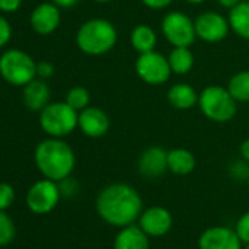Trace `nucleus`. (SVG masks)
<instances>
[{
	"label": "nucleus",
	"mask_w": 249,
	"mask_h": 249,
	"mask_svg": "<svg viewBox=\"0 0 249 249\" xmlns=\"http://www.w3.org/2000/svg\"><path fill=\"white\" fill-rule=\"evenodd\" d=\"M95 208L107 224L126 227L140 218L142 198L134 186L117 182L101 189L95 201Z\"/></svg>",
	"instance_id": "1"
},
{
	"label": "nucleus",
	"mask_w": 249,
	"mask_h": 249,
	"mask_svg": "<svg viewBox=\"0 0 249 249\" xmlns=\"http://www.w3.org/2000/svg\"><path fill=\"white\" fill-rule=\"evenodd\" d=\"M199 94L196 89L185 82L175 84L167 91V101L176 110H189L198 104Z\"/></svg>",
	"instance_id": "18"
},
{
	"label": "nucleus",
	"mask_w": 249,
	"mask_h": 249,
	"mask_svg": "<svg viewBox=\"0 0 249 249\" xmlns=\"http://www.w3.org/2000/svg\"><path fill=\"white\" fill-rule=\"evenodd\" d=\"M22 5V0H0V12L12 14L17 12Z\"/></svg>",
	"instance_id": "30"
},
{
	"label": "nucleus",
	"mask_w": 249,
	"mask_h": 249,
	"mask_svg": "<svg viewBox=\"0 0 249 249\" xmlns=\"http://www.w3.org/2000/svg\"><path fill=\"white\" fill-rule=\"evenodd\" d=\"M94 2H97V3H110L111 0H94Z\"/></svg>",
	"instance_id": "36"
},
{
	"label": "nucleus",
	"mask_w": 249,
	"mask_h": 249,
	"mask_svg": "<svg viewBox=\"0 0 249 249\" xmlns=\"http://www.w3.org/2000/svg\"><path fill=\"white\" fill-rule=\"evenodd\" d=\"M161 33L173 47H191L196 40L195 22L179 11L164 15L161 19Z\"/></svg>",
	"instance_id": "7"
},
{
	"label": "nucleus",
	"mask_w": 249,
	"mask_h": 249,
	"mask_svg": "<svg viewBox=\"0 0 249 249\" xmlns=\"http://www.w3.org/2000/svg\"><path fill=\"white\" fill-rule=\"evenodd\" d=\"M196 160L186 148H173L167 151V169L178 176H185L194 172Z\"/></svg>",
	"instance_id": "20"
},
{
	"label": "nucleus",
	"mask_w": 249,
	"mask_h": 249,
	"mask_svg": "<svg viewBox=\"0 0 249 249\" xmlns=\"http://www.w3.org/2000/svg\"><path fill=\"white\" fill-rule=\"evenodd\" d=\"M78 114L66 101L49 103L40 111V126L53 138H63L78 128Z\"/></svg>",
	"instance_id": "5"
},
{
	"label": "nucleus",
	"mask_w": 249,
	"mask_h": 249,
	"mask_svg": "<svg viewBox=\"0 0 249 249\" xmlns=\"http://www.w3.org/2000/svg\"><path fill=\"white\" fill-rule=\"evenodd\" d=\"M113 249H150L148 234L140 226L122 227L114 237Z\"/></svg>",
	"instance_id": "16"
},
{
	"label": "nucleus",
	"mask_w": 249,
	"mask_h": 249,
	"mask_svg": "<svg viewBox=\"0 0 249 249\" xmlns=\"http://www.w3.org/2000/svg\"><path fill=\"white\" fill-rule=\"evenodd\" d=\"M239 151H240L242 159H243L245 161H249V140H245V141L240 144Z\"/></svg>",
	"instance_id": "33"
},
{
	"label": "nucleus",
	"mask_w": 249,
	"mask_h": 249,
	"mask_svg": "<svg viewBox=\"0 0 249 249\" xmlns=\"http://www.w3.org/2000/svg\"><path fill=\"white\" fill-rule=\"evenodd\" d=\"M227 89L237 103L249 101V71L236 72L227 84Z\"/></svg>",
	"instance_id": "23"
},
{
	"label": "nucleus",
	"mask_w": 249,
	"mask_h": 249,
	"mask_svg": "<svg viewBox=\"0 0 249 249\" xmlns=\"http://www.w3.org/2000/svg\"><path fill=\"white\" fill-rule=\"evenodd\" d=\"M34 161L38 172L54 182H60L69 178L75 169V153L72 147L62 138H53L41 141L34 151Z\"/></svg>",
	"instance_id": "2"
},
{
	"label": "nucleus",
	"mask_w": 249,
	"mask_h": 249,
	"mask_svg": "<svg viewBox=\"0 0 249 249\" xmlns=\"http://www.w3.org/2000/svg\"><path fill=\"white\" fill-rule=\"evenodd\" d=\"M50 87L41 78L33 79L24 87V103L33 111H41L50 103Z\"/></svg>",
	"instance_id": "17"
},
{
	"label": "nucleus",
	"mask_w": 249,
	"mask_h": 249,
	"mask_svg": "<svg viewBox=\"0 0 249 249\" xmlns=\"http://www.w3.org/2000/svg\"><path fill=\"white\" fill-rule=\"evenodd\" d=\"M135 72L138 78L148 85H163L173 73L169 65V59L156 50L141 53L138 56L135 62Z\"/></svg>",
	"instance_id": "8"
},
{
	"label": "nucleus",
	"mask_w": 249,
	"mask_h": 249,
	"mask_svg": "<svg viewBox=\"0 0 249 249\" xmlns=\"http://www.w3.org/2000/svg\"><path fill=\"white\" fill-rule=\"evenodd\" d=\"M245 249H249V243H248V245H246V248H245Z\"/></svg>",
	"instance_id": "37"
},
{
	"label": "nucleus",
	"mask_w": 249,
	"mask_h": 249,
	"mask_svg": "<svg viewBox=\"0 0 249 249\" xmlns=\"http://www.w3.org/2000/svg\"><path fill=\"white\" fill-rule=\"evenodd\" d=\"M54 5H57L59 8H63V9H69V8H73L76 6L81 0H50Z\"/></svg>",
	"instance_id": "32"
},
{
	"label": "nucleus",
	"mask_w": 249,
	"mask_h": 249,
	"mask_svg": "<svg viewBox=\"0 0 249 249\" xmlns=\"http://www.w3.org/2000/svg\"><path fill=\"white\" fill-rule=\"evenodd\" d=\"M131 46L134 47L135 52L141 53H148L156 50L157 46V34L154 28H151L147 24H140L131 31L129 37Z\"/></svg>",
	"instance_id": "21"
},
{
	"label": "nucleus",
	"mask_w": 249,
	"mask_h": 249,
	"mask_svg": "<svg viewBox=\"0 0 249 249\" xmlns=\"http://www.w3.org/2000/svg\"><path fill=\"white\" fill-rule=\"evenodd\" d=\"M183 2H186V3H189V5H194V6H196V5H201V3H204L205 0H183Z\"/></svg>",
	"instance_id": "35"
},
{
	"label": "nucleus",
	"mask_w": 249,
	"mask_h": 249,
	"mask_svg": "<svg viewBox=\"0 0 249 249\" xmlns=\"http://www.w3.org/2000/svg\"><path fill=\"white\" fill-rule=\"evenodd\" d=\"M138 223H140V227L148 236L160 237V236H164L166 233H169V230L172 229V224H173V218H172V214L169 210H166L164 207H160V205H154L141 213Z\"/></svg>",
	"instance_id": "13"
},
{
	"label": "nucleus",
	"mask_w": 249,
	"mask_h": 249,
	"mask_svg": "<svg viewBox=\"0 0 249 249\" xmlns=\"http://www.w3.org/2000/svg\"><path fill=\"white\" fill-rule=\"evenodd\" d=\"M198 107L207 119L215 123H226L236 116L237 101L231 97L227 88L210 85L199 92Z\"/></svg>",
	"instance_id": "4"
},
{
	"label": "nucleus",
	"mask_w": 249,
	"mask_h": 249,
	"mask_svg": "<svg viewBox=\"0 0 249 249\" xmlns=\"http://www.w3.org/2000/svg\"><path fill=\"white\" fill-rule=\"evenodd\" d=\"M15 236H17V227L14 220L5 211H0V248L12 243Z\"/></svg>",
	"instance_id": "25"
},
{
	"label": "nucleus",
	"mask_w": 249,
	"mask_h": 249,
	"mask_svg": "<svg viewBox=\"0 0 249 249\" xmlns=\"http://www.w3.org/2000/svg\"><path fill=\"white\" fill-rule=\"evenodd\" d=\"M169 65L173 73L176 75H186L192 71L195 57L189 47H173L167 56Z\"/></svg>",
	"instance_id": "22"
},
{
	"label": "nucleus",
	"mask_w": 249,
	"mask_h": 249,
	"mask_svg": "<svg viewBox=\"0 0 249 249\" xmlns=\"http://www.w3.org/2000/svg\"><path fill=\"white\" fill-rule=\"evenodd\" d=\"M117 43L116 27L103 18L85 21L76 33L78 49L88 56H101L108 53Z\"/></svg>",
	"instance_id": "3"
},
{
	"label": "nucleus",
	"mask_w": 249,
	"mask_h": 249,
	"mask_svg": "<svg viewBox=\"0 0 249 249\" xmlns=\"http://www.w3.org/2000/svg\"><path fill=\"white\" fill-rule=\"evenodd\" d=\"M53 73H54V66L50 62H40V63H37V78L47 79V78L53 76Z\"/></svg>",
	"instance_id": "29"
},
{
	"label": "nucleus",
	"mask_w": 249,
	"mask_h": 249,
	"mask_svg": "<svg viewBox=\"0 0 249 249\" xmlns=\"http://www.w3.org/2000/svg\"><path fill=\"white\" fill-rule=\"evenodd\" d=\"M217 2L220 6H223L226 9H231L233 6H236L240 2V0H217Z\"/></svg>",
	"instance_id": "34"
},
{
	"label": "nucleus",
	"mask_w": 249,
	"mask_h": 249,
	"mask_svg": "<svg viewBox=\"0 0 249 249\" xmlns=\"http://www.w3.org/2000/svg\"><path fill=\"white\" fill-rule=\"evenodd\" d=\"M167 169V151L159 145L145 148L138 159V172L150 179L164 175Z\"/></svg>",
	"instance_id": "15"
},
{
	"label": "nucleus",
	"mask_w": 249,
	"mask_h": 249,
	"mask_svg": "<svg viewBox=\"0 0 249 249\" xmlns=\"http://www.w3.org/2000/svg\"><path fill=\"white\" fill-rule=\"evenodd\" d=\"M0 75L14 87H25L37 78V62L19 49L6 50L0 56Z\"/></svg>",
	"instance_id": "6"
},
{
	"label": "nucleus",
	"mask_w": 249,
	"mask_h": 249,
	"mask_svg": "<svg viewBox=\"0 0 249 249\" xmlns=\"http://www.w3.org/2000/svg\"><path fill=\"white\" fill-rule=\"evenodd\" d=\"M194 22H195L196 38H201L202 41L211 43V44L223 41L230 31L227 18L213 11L202 12L201 15L196 17Z\"/></svg>",
	"instance_id": "10"
},
{
	"label": "nucleus",
	"mask_w": 249,
	"mask_h": 249,
	"mask_svg": "<svg viewBox=\"0 0 249 249\" xmlns=\"http://www.w3.org/2000/svg\"><path fill=\"white\" fill-rule=\"evenodd\" d=\"M236 233L239 236V239L242 240V243H249V211L242 214L240 218L236 223Z\"/></svg>",
	"instance_id": "27"
},
{
	"label": "nucleus",
	"mask_w": 249,
	"mask_h": 249,
	"mask_svg": "<svg viewBox=\"0 0 249 249\" xmlns=\"http://www.w3.org/2000/svg\"><path fill=\"white\" fill-rule=\"evenodd\" d=\"M15 201V189L6 182H0V211H6Z\"/></svg>",
	"instance_id": "26"
},
{
	"label": "nucleus",
	"mask_w": 249,
	"mask_h": 249,
	"mask_svg": "<svg viewBox=\"0 0 249 249\" xmlns=\"http://www.w3.org/2000/svg\"><path fill=\"white\" fill-rule=\"evenodd\" d=\"M60 196H62V192H60L59 183L44 178L41 180H37L28 189L25 202L31 213L43 215V214H49L57 207Z\"/></svg>",
	"instance_id": "9"
},
{
	"label": "nucleus",
	"mask_w": 249,
	"mask_h": 249,
	"mask_svg": "<svg viewBox=\"0 0 249 249\" xmlns=\"http://www.w3.org/2000/svg\"><path fill=\"white\" fill-rule=\"evenodd\" d=\"M227 21H229L230 30L237 37L249 41V2L248 0H240L236 6L229 9Z\"/></svg>",
	"instance_id": "19"
},
{
	"label": "nucleus",
	"mask_w": 249,
	"mask_h": 249,
	"mask_svg": "<svg viewBox=\"0 0 249 249\" xmlns=\"http://www.w3.org/2000/svg\"><path fill=\"white\" fill-rule=\"evenodd\" d=\"M248 188H249V176H248Z\"/></svg>",
	"instance_id": "38"
},
{
	"label": "nucleus",
	"mask_w": 249,
	"mask_h": 249,
	"mask_svg": "<svg viewBox=\"0 0 249 249\" xmlns=\"http://www.w3.org/2000/svg\"><path fill=\"white\" fill-rule=\"evenodd\" d=\"M199 249H242V240L236 230L215 226L204 230L198 239Z\"/></svg>",
	"instance_id": "12"
},
{
	"label": "nucleus",
	"mask_w": 249,
	"mask_h": 249,
	"mask_svg": "<svg viewBox=\"0 0 249 249\" xmlns=\"http://www.w3.org/2000/svg\"><path fill=\"white\" fill-rule=\"evenodd\" d=\"M12 37V27L9 24V21L0 15V49L5 47Z\"/></svg>",
	"instance_id": "28"
},
{
	"label": "nucleus",
	"mask_w": 249,
	"mask_h": 249,
	"mask_svg": "<svg viewBox=\"0 0 249 249\" xmlns=\"http://www.w3.org/2000/svg\"><path fill=\"white\" fill-rule=\"evenodd\" d=\"M62 21L60 8L53 2H44L38 5L30 18L31 28L40 36H50L54 33Z\"/></svg>",
	"instance_id": "14"
},
{
	"label": "nucleus",
	"mask_w": 249,
	"mask_h": 249,
	"mask_svg": "<svg viewBox=\"0 0 249 249\" xmlns=\"http://www.w3.org/2000/svg\"><path fill=\"white\" fill-rule=\"evenodd\" d=\"M89 100H91V95H89V91L84 87H73L68 91L66 94V103L75 108L76 111H81L84 110L85 107L89 106Z\"/></svg>",
	"instance_id": "24"
},
{
	"label": "nucleus",
	"mask_w": 249,
	"mask_h": 249,
	"mask_svg": "<svg viewBox=\"0 0 249 249\" xmlns=\"http://www.w3.org/2000/svg\"><path fill=\"white\" fill-rule=\"evenodd\" d=\"M78 128L88 138H101L110 129V119L103 108L88 106L78 114Z\"/></svg>",
	"instance_id": "11"
},
{
	"label": "nucleus",
	"mask_w": 249,
	"mask_h": 249,
	"mask_svg": "<svg viewBox=\"0 0 249 249\" xmlns=\"http://www.w3.org/2000/svg\"><path fill=\"white\" fill-rule=\"evenodd\" d=\"M142 5L150 8V9H154V11H161V9H166L167 6H170L173 3V0H141Z\"/></svg>",
	"instance_id": "31"
}]
</instances>
